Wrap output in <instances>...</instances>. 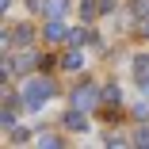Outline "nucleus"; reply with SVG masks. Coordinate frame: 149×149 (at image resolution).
Wrapping results in <instances>:
<instances>
[{"mask_svg": "<svg viewBox=\"0 0 149 149\" xmlns=\"http://www.w3.org/2000/svg\"><path fill=\"white\" fill-rule=\"evenodd\" d=\"M50 100V84L46 80H27V88H23V107H42Z\"/></svg>", "mask_w": 149, "mask_h": 149, "instance_id": "obj_1", "label": "nucleus"}, {"mask_svg": "<svg viewBox=\"0 0 149 149\" xmlns=\"http://www.w3.org/2000/svg\"><path fill=\"white\" fill-rule=\"evenodd\" d=\"M100 103V92H96V88H77V96H73V107H96Z\"/></svg>", "mask_w": 149, "mask_h": 149, "instance_id": "obj_2", "label": "nucleus"}, {"mask_svg": "<svg viewBox=\"0 0 149 149\" xmlns=\"http://www.w3.org/2000/svg\"><path fill=\"white\" fill-rule=\"evenodd\" d=\"M65 126H69V130H84V126H88V123H84V115H80V107H77V111H69Z\"/></svg>", "mask_w": 149, "mask_h": 149, "instance_id": "obj_3", "label": "nucleus"}, {"mask_svg": "<svg viewBox=\"0 0 149 149\" xmlns=\"http://www.w3.org/2000/svg\"><path fill=\"white\" fill-rule=\"evenodd\" d=\"M46 38H50V42H57V38H65V27L57 23V19H54V23L46 27Z\"/></svg>", "mask_w": 149, "mask_h": 149, "instance_id": "obj_4", "label": "nucleus"}, {"mask_svg": "<svg viewBox=\"0 0 149 149\" xmlns=\"http://www.w3.org/2000/svg\"><path fill=\"white\" fill-rule=\"evenodd\" d=\"M42 8H46V15H61L65 12V0H46Z\"/></svg>", "mask_w": 149, "mask_h": 149, "instance_id": "obj_5", "label": "nucleus"}, {"mask_svg": "<svg viewBox=\"0 0 149 149\" xmlns=\"http://www.w3.org/2000/svg\"><path fill=\"white\" fill-rule=\"evenodd\" d=\"M65 69H80V54H77V50L65 54Z\"/></svg>", "mask_w": 149, "mask_h": 149, "instance_id": "obj_6", "label": "nucleus"}, {"mask_svg": "<svg viewBox=\"0 0 149 149\" xmlns=\"http://www.w3.org/2000/svg\"><path fill=\"white\" fill-rule=\"evenodd\" d=\"M134 73H138V77H141V80H145V77H149V57H138V65H134Z\"/></svg>", "mask_w": 149, "mask_h": 149, "instance_id": "obj_7", "label": "nucleus"}, {"mask_svg": "<svg viewBox=\"0 0 149 149\" xmlns=\"http://www.w3.org/2000/svg\"><path fill=\"white\" fill-rule=\"evenodd\" d=\"M134 15H141V19L149 15V0H134Z\"/></svg>", "mask_w": 149, "mask_h": 149, "instance_id": "obj_8", "label": "nucleus"}, {"mask_svg": "<svg viewBox=\"0 0 149 149\" xmlns=\"http://www.w3.org/2000/svg\"><path fill=\"white\" fill-rule=\"evenodd\" d=\"M80 15H84V19H92V15H96V4H92V0H84V4H80Z\"/></svg>", "mask_w": 149, "mask_h": 149, "instance_id": "obj_9", "label": "nucleus"}, {"mask_svg": "<svg viewBox=\"0 0 149 149\" xmlns=\"http://www.w3.org/2000/svg\"><path fill=\"white\" fill-rule=\"evenodd\" d=\"M138 145H149V130H138V138H134Z\"/></svg>", "mask_w": 149, "mask_h": 149, "instance_id": "obj_10", "label": "nucleus"}, {"mask_svg": "<svg viewBox=\"0 0 149 149\" xmlns=\"http://www.w3.org/2000/svg\"><path fill=\"white\" fill-rule=\"evenodd\" d=\"M145 35H149V15H145Z\"/></svg>", "mask_w": 149, "mask_h": 149, "instance_id": "obj_11", "label": "nucleus"}]
</instances>
